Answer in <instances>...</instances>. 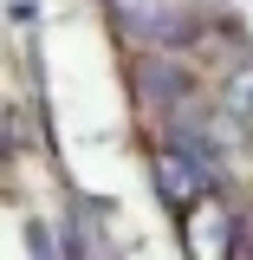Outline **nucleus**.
<instances>
[{"mask_svg": "<svg viewBox=\"0 0 253 260\" xmlns=\"http://www.w3.org/2000/svg\"><path fill=\"white\" fill-rule=\"evenodd\" d=\"M227 111H234V117H247V124H253V65H240V72L227 78Z\"/></svg>", "mask_w": 253, "mask_h": 260, "instance_id": "2", "label": "nucleus"}, {"mask_svg": "<svg viewBox=\"0 0 253 260\" xmlns=\"http://www.w3.org/2000/svg\"><path fill=\"white\" fill-rule=\"evenodd\" d=\"M182 143H189V137H182ZM150 169H156L162 195H169L175 208H182V202H195V195L214 182V162L201 156V143H189V150H156V162H150Z\"/></svg>", "mask_w": 253, "mask_h": 260, "instance_id": "1", "label": "nucleus"}, {"mask_svg": "<svg viewBox=\"0 0 253 260\" xmlns=\"http://www.w3.org/2000/svg\"><path fill=\"white\" fill-rule=\"evenodd\" d=\"M234 254H253V215L240 221V234H234Z\"/></svg>", "mask_w": 253, "mask_h": 260, "instance_id": "3", "label": "nucleus"}]
</instances>
